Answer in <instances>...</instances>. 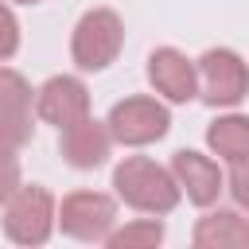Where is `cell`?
I'll return each instance as SVG.
<instances>
[{
    "label": "cell",
    "instance_id": "obj_12",
    "mask_svg": "<svg viewBox=\"0 0 249 249\" xmlns=\"http://www.w3.org/2000/svg\"><path fill=\"white\" fill-rule=\"evenodd\" d=\"M191 241L198 249H249V222L233 210H210L198 218Z\"/></svg>",
    "mask_w": 249,
    "mask_h": 249
},
{
    "label": "cell",
    "instance_id": "obj_16",
    "mask_svg": "<svg viewBox=\"0 0 249 249\" xmlns=\"http://www.w3.org/2000/svg\"><path fill=\"white\" fill-rule=\"evenodd\" d=\"M16 43H19V23H16V12L4 8V47H0V58H12Z\"/></svg>",
    "mask_w": 249,
    "mask_h": 249
},
{
    "label": "cell",
    "instance_id": "obj_8",
    "mask_svg": "<svg viewBox=\"0 0 249 249\" xmlns=\"http://www.w3.org/2000/svg\"><path fill=\"white\" fill-rule=\"evenodd\" d=\"M35 113L47 121V124H58V128H70L74 121L89 117V89L82 78L74 74H54L39 86L35 93Z\"/></svg>",
    "mask_w": 249,
    "mask_h": 249
},
{
    "label": "cell",
    "instance_id": "obj_2",
    "mask_svg": "<svg viewBox=\"0 0 249 249\" xmlns=\"http://www.w3.org/2000/svg\"><path fill=\"white\" fill-rule=\"evenodd\" d=\"M54 226H58V206L47 187L23 183L4 195V237L12 245H47Z\"/></svg>",
    "mask_w": 249,
    "mask_h": 249
},
{
    "label": "cell",
    "instance_id": "obj_1",
    "mask_svg": "<svg viewBox=\"0 0 249 249\" xmlns=\"http://www.w3.org/2000/svg\"><path fill=\"white\" fill-rule=\"evenodd\" d=\"M113 191L124 206L140 214H171L183 198V187L171 167H160L148 156H124L113 167Z\"/></svg>",
    "mask_w": 249,
    "mask_h": 249
},
{
    "label": "cell",
    "instance_id": "obj_6",
    "mask_svg": "<svg viewBox=\"0 0 249 249\" xmlns=\"http://www.w3.org/2000/svg\"><path fill=\"white\" fill-rule=\"evenodd\" d=\"M117 202L101 191H74L58 202V230L74 241H109Z\"/></svg>",
    "mask_w": 249,
    "mask_h": 249
},
{
    "label": "cell",
    "instance_id": "obj_14",
    "mask_svg": "<svg viewBox=\"0 0 249 249\" xmlns=\"http://www.w3.org/2000/svg\"><path fill=\"white\" fill-rule=\"evenodd\" d=\"M160 241H163V222H160V214H152V218L128 222L124 230H113L105 245L109 249H152Z\"/></svg>",
    "mask_w": 249,
    "mask_h": 249
},
{
    "label": "cell",
    "instance_id": "obj_4",
    "mask_svg": "<svg viewBox=\"0 0 249 249\" xmlns=\"http://www.w3.org/2000/svg\"><path fill=\"white\" fill-rule=\"evenodd\" d=\"M249 93V66L230 47H210L198 58V97L210 109H233Z\"/></svg>",
    "mask_w": 249,
    "mask_h": 249
},
{
    "label": "cell",
    "instance_id": "obj_7",
    "mask_svg": "<svg viewBox=\"0 0 249 249\" xmlns=\"http://www.w3.org/2000/svg\"><path fill=\"white\" fill-rule=\"evenodd\" d=\"M148 82L160 97L187 105L191 97H198V62H191L175 47H156L148 54Z\"/></svg>",
    "mask_w": 249,
    "mask_h": 249
},
{
    "label": "cell",
    "instance_id": "obj_13",
    "mask_svg": "<svg viewBox=\"0 0 249 249\" xmlns=\"http://www.w3.org/2000/svg\"><path fill=\"white\" fill-rule=\"evenodd\" d=\"M206 144L214 156H222L226 163H237L249 156V117L241 113H226L218 121H210L206 128Z\"/></svg>",
    "mask_w": 249,
    "mask_h": 249
},
{
    "label": "cell",
    "instance_id": "obj_9",
    "mask_svg": "<svg viewBox=\"0 0 249 249\" xmlns=\"http://www.w3.org/2000/svg\"><path fill=\"white\" fill-rule=\"evenodd\" d=\"M113 132H109V121H93V117H82L74 121L70 128H62L58 136V152L70 167L78 171H93L109 160V148H113Z\"/></svg>",
    "mask_w": 249,
    "mask_h": 249
},
{
    "label": "cell",
    "instance_id": "obj_5",
    "mask_svg": "<svg viewBox=\"0 0 249 249\" xmlns=\"http://www.w3.org/2000/svg\"><path fill=\"white\" fill-rule=\"evenodd\" d=\"M105 121H109L113 140H117V144H124V148L156 144V140H163V136H167V128H171V113H167V105H163V101H156V97H144V93L117 101V105L109 109V117H105Z\"/></svg>",
    "mask_w": 249,
    "mask_h": 249
},
{
    "label": "cell",
    "instance_id": "obj_11",
    "mask_svg": "<svg viewBox=\"0 0 249 249\" xmlns=\"http://www.w3.org/2000/svg\"><path fill=\"white\" fill-rule=\"evenodd\" d=\"M0 105H4V136H8V156H16L31 140V86L16 74H0Z\"/></svg>",
    "mask_w": 249,
    "mask_h": 249
},
{
    "label": "cell",
    "instance_id": "obj_17",
    "mask_svg": "<svg viewBox=\"0 0 249 249\" xmlns=\"http://www.w3.org/2000/svg\"><path fill=\"white\" fill-rule=\"evenodd\" d=\"M8 4H39V0H8Z\"/></svg>",
    "mask_w": 249,
    "mask_h": 249
},
{
    "label": "cell",
    "instance_id": "obj_3",
    "mask_svg": "<svg viewBox=\"0 0 249 249\" xmlns=\"http://www.w3.org/2000/svg\"><path fill=\"white\" fill-rule=\"evenodd\" d=\"M121 47L124 23L113 8H89L70 35V58L78 62V70H105L109 62H117Z\"/></svg>",
    "mask_w": 249,
    "mask_h": 249
},
{
    "label": "cell",
    "instance_id": "obj_15",
    "mask_svg": "<svg viewBox=\"0 0 249 249\" xmlns=\"http://www.w3.org/2000/svg\"><path fill=\"white\" fill-rule=\"evenodd\" d=\"M230 195H233V202L249 214V156L233 163V171H230Z\"/></svg>",
    "mask_w": 249,
    "mask_h": 249
},
{
    "label": "cell",
    "instance_id": "obj_10",
    "mask_svg": "<svg viewBox=\"0 0 249 249\" xmlns=\"http://www.w3.org/2000/svg\"><path fill=\"white\" fill-rule=\"evenodd\" d=\"M171 171H175L187 202H195V206H214L218 195L226 191V187H222L226 179H222L218 163H214L210 156H202V152H191V148L175 152V156H171Z\"/></svg>",
    "mask_w": 249,
    "mask_h": 249
}]
</instances>
